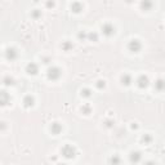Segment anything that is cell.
Returning a JSON list of instances; mask_svg holds the SVG:
<instances>
[{
  "label": "cell",
  "instance_id": "6da1fadb",
  "mask_svg": "<svg viewBox=\"0 0 165 165\" xmlns=\"http://www.w3.org/2000/svg\"><path fill=\"white\" fill-rule=\"evenodd\" d=\"M61 74H62V71H61V68L59 67H56V66H52L48 68V71H47V76H48V79L52 80V81H56L58 80L59 77H61Z\"/></svg>",
  "mask_w": 165,
  "mask_h": 165
},
{
  "label": "cell",
  "instance_id": "7a4b0ae2",
  "mask_svg": "<svg viewBox=\"0 0 165 165\" xmlns=\"http://www.w3.org/2000/svg\"><path fill=\"white\" fill-rule=\"evenodd\" d=\"M61 152H62V155L67 159H72V158H75V155H76L75 147L71 146V144H65L62 147V150H61Z\"/></svg>",
  "mask_w": 165,
  "mask_h": 165
},
{
  "label": "cell",
  "instance_id": "3957f363",
  "mask_svg": "<svg viewBox=\"0 0 165 165\" xmlns=\"http://www.w3.org/2000/svg\"><path fill=\"white\" fill-rule=\"evenodd\" d=\"M128 49L129 52H132V53H138L141 49H142V44H141V41L138 40V39H133V40H130L128 43Z\"/></svg>",
  "mask_w": 165,
  "mask_h": 165
},
{
  "label": "cell",
  "instance_id": "277c9868",
  "mask_svg": "<svg viewBox=\"0 0 165 165\" xmlns=\"http://www.w3.org/2000/svg\"><path fill=\"white\" fill-rule=\"evenodd\" d=\"M102 32H103V35H106V36H112L115 34V27H114V25H111V23H103L102 25Z\"/></svg>",
  "mask_w": 165,
  "mask_h": 165
},
{
  "label": "cell",
  "instance_id": "5b68a950",
  "mask_svg": "<svg viewBox=\"0 0 165 165\" xmlns=\"http://www.w3.org/2000/svg\"><path fill=\"white\" fill-rule=\"evenodd\" d=\"M149 84H150V80H149V77H147L146 75H141L137 79V85H138V88H140V89L147 88V86H149Z\"/></svg>",
  "mask_w": 165,
  "mask_h": 165
},
{
  "label": "cell",
  "instance_id": "8992f818",
  "mask_svg": "<svg viewBox=\"0 0 165 165\" xmlns=\"http://www.w3.org/2000/svg\"><path fill=\"white\" fill-rule=\"evenodd\" d=\"M17 57H18V52L14 48H8L5 50V58L8 61H14V59H17Z\"/></svg>",
  "mask_w": 165,
  "mask_h": 165
},
{
  "label": "cell",
  "instance_id": "52a82bcc",
  "mask_svg": "<svg viewBox=\"0 0 165 165\" xmlns=\"http://www.w3.org/2000/svg\"><path fill=\"white\" fill-rule=\"evenodd\" d=\"M26 72L29 75H36L39 72V66L35 63V62H31L26 66Z\"/></svg>",
  "mask_w": 165,
  "mask_h": 165
},
{
  "label": "cell",
  "instance_id": "ba28073f",
  "mask_svg": "<svg viewBox=\"0 0 165 165\" xmlns=\"http://www.w3.org/2000/svg\"><path fill=\"white\" fill-rule=\"evenodd\" d=\"M154 8V3L152 0H142L141 2V9L144 12H149Z\"/></svg>",
  "mask_w": 165,
  "mask_h": 165
},
{
  "label": "cell",
  "instance_id": "9c48e42d",
  "mask_svg": "<svg viewBox=\"0 0 165 165\" xmlns=\"http://www.w3.org/2000/svg\"><path fill=\"white\" fill-rule=\"evenodd\" d=\"M142 159V155L140 151H133V152H130L129 155V160L130 163H140Z\"/></svg>",
  "mask_w": 165,
  "mask_h": 165
},
{
  "label": "cell",
  "instance_id": "30bf717a",
  "mask_svg": "<svg viewBox=\"0 0 165 165\" xmlns=\"http://www.w3.org/2000/svg\"><path fill=\"white\" fill-rule=\"evenodd\" d=\"M50 132H52V134H54V135L59 134L61 132H62V125H61L59 123H52L50 124Z\"/></svg>",
  "mask_w": 165,
  "mask_h": 165
},
{
  "label": "cell",
  "instance_id": "8fae6325",
  "mask_svg": "<svg viewBox=\"0 0 165 165\" xmlns=\"http://www.w3.org/2000/svg\"><path fill=\"white\" fill-rule=\"evenodd\" d=\"M0 102H2V105H3V106L8 105V103L11 102V95L8 94L5 90H3L2 93H0Z\"/></svg>",
  "mask_w": 165,
  "mask_h": 165
},
{
  "label": "cell",
  "instance_id": "7c38bea8",
  "mask_svg": "<svg viewBox=\"0 0 165 165\" xmlns=\"http://www.w3.org/2000/svg\"><path fill=\"white\" fill-rule=\"evenodd\" d=\"M34 102H35V99H34V97H32V95L31 94H27V95H26V97L23 98V106L25 107H32L34 106Z\"/></svg>",
  "mask_w": 165,
  "mask_h": 165
},
{
  "label": "cell",
  "instance_id": "4fadbf2b",
  "mask_svg": "<svg viewBox=\"0 0 165 165\" xmlns=\"http://www.w3.org/2000/svg\"><path fill=\"white\" fill-rule=\"evenodd\" d=\"M155 89L158 92H164L165 90V80L164 79H158L155 81Z\"/></svg>",
  "mask_w": 165,
  "mask_h": 165
},
{
  "label": "cell",
  "instance_id": "5bb4252c",
  "mask_svg": "<svg viewBox=\"0 0 165 165\" xmlns=\"http://www.w3.org/2000/svg\"><path fill=\"white\" fill-rule=\"evenodd\" d=\"M83 4L80 3V2H74L72 4H71V11L74 12V13H80L81 11H83Z\"/></svg>",
  "mask_w": 165,
  "mask_h": 165
},
{
  "label": "cell",
  "instance_id": "9a60e30c",
  "mask_svg": "<svg viewBox=\"0 0 165 165\" xmlns=\"http://www.w3.org/2000/svg\"><path fill=\"white\" fill-rule=\"evenodd\" d=\"M121 83H123L124 85H130V83H132V76H130L129 74H124L123 76H121Z\"/></svg>",
  "mask_w": 165,
  "mask_h": 165
},
{
  "label": "cell",
  "instance_id": "2e32d148",
  "mask_svg": "<svg viewBox=\"0 0 165 165\" xmlns=\"http://www.w3.org/2000/svg\"><path fill=\"white\" fill-rule=\"evenodd\" d=\"M62 49L65 50V52H68V50H71L72 48H74V45H72V43L71 41H68V40H66V41H63L62 43Z\"/></svg>",
  "mask_w": 165,
  "mask_h": 165
},
{
  "label": "cell",
  "instance_id": "e0dca14e",
  "mask_svg": "<svg viewBox=\"0 0 165 165\" xmlns=\"http://www.w3.org/2000/svg\"><path fill=\"white\" fill-rule=\"evenodd\" d=\"M77 39L79 40H88V32L86 31H79V34H77Z\"/></svg>",
  "mask_w": 165,
  "mask_h": 165
},
{
  "label": "cell",
  "instance_id": "ac0fdd59",
  "mask_svg": "<svg viewBox=\"0 0 165 165\" xmlns=\"http://www.w3.org/2000/svg\"><path fill=\"white\" fill-rule=\"evenodd\" d=\"M31 17L34 20H39L40 17H41V11H39V9H34V11H31Z\"/></svg>",
  "mask_w": 165,
  "mask_h": 165
},
{
  "label": "cell",
  "instance_id": "d6986e66",
  "mask_svg": "<svg viewBox=\"0 0 165 165\" xmlns=\"http://www.w3.org/2000/svg\"><path fill=\"white\" fill-rule=\"evenodd\" d=\"M142 142H143L144 144H150V143L152 142V137H151L150 134H144V135H142Z\"/></svg>",
  "mask_w": 165,
  "mask_h": 165
},
{
  "label": "cell",
  "instance_id": "ffe728a7",
  "mask_svg": "<svg viewBox=\"0 0 165 165\" xmlns=\"http://www.w3.org/2000/svg\"><path fill=\"white\" fill-rule=\"evenodd\" d=\"M81 111H83V114H84V115H89L90 112H92V107H90V105H83Z\"/></svg>",
  "mask_w": 165,
  "mask_h": 165
},
{
  "label": "cell",
  "instance_id": "44dd1931",
  "mask_svg": "<svg viewBox=\"0 0 165 165\" xmlns=\"http://www.w3.org/2000/svg\"><path fill=\"white\" fill-rule=\"evenodd\" d=\"M81 95L83 97H85V98H89L90 95H92V90L90 89H88V88H84V89H81Z\"/></svg>",
  "mask_w": 165,
  "mask_h": 165
},
{
  "label": "cell",
  "instance_id": "7402d4cb",
  "mask_svg": "<svg viewBox=\"0 0 165 165\" xmlns=\"http://www.w3.org/2000/svg\"><path fill=\"white\" fill-rule=\"evenodd\" d=\"M88 40L98 41V34H97V32H89V34H88Z\"/></svg>",
  "mask_w": 165,
  "mask_h": 165
},
{
  "label": "cell",
  "instance_id": "603a6c76",
  "mask_svg": "<svg viewBox=\"0 0 165 165\" xmlns=\"http://www.w3.org/2000/svg\"><path fill=\"white\" fill-rule=\"evenodd\" d=\"M3 81H4L5 85H13L14 84V79H13V77H11V76H5Z\"/></svg>",
  "mask_w": 165,
  "mask_h": 165
},
{
  "label": "cell",
  "instance_id": "cb8c5ba5",
  "mask_svg": "<svg viewBox=\"0 0 165 165\" xmlns=\"http://www.w3.org/2000/svg\"><path fill=\"white\" fill-rule=\"evenodd\" d=\"M108 161H110L111 164H120V161H121V160H120V158H119L117 155H114V156H112V158L108 160Z\"/></svg>",
  "mask_w": 165,
  "mask_h": 165
},
{
  "label": "cell",
  "instance_id": "d4e9b609",
  "mask_svg": "<svg viewBox=\"0 0 165 165\" xmlns=\"http://www.w3.org/2000/svg\"><path fill=\"white\" fill-rule=\"evenodd\" d=\"M95 85H97V88H98V89H105V86H106V81H105V80H98Z\"/></svg>",
  "mask_w": 165,
  "mask_h": 165
},
{
  "label": "cell",
  "instance_id": "484cf974",
  "mask_svg": "<svg viewBox=\"0 0 165 165\" xmlns=\"http://www.w3.org/2000/svg\"><path fill=\"white\" fill-rule=\"evenodd\" d=\"M105 125L107 128H112V126H114V121H112V120H106L105 121Z\"/></svg>",
  "mask_w": 165,
  "mask_h": 165
},
{
  "label": "cell",
  "instance_id": "4316f807",
  "mask_svg": "<svg viewBox=\"0 0 165 165\" xmlns=\"http://www.w3.org/2000/svg\"><path fill=\"white\" fill-rule=\"evenodd\" d=\"M53 7H54L53 0H48V2H47V8H53Z\"/></svg>",
  "mask_w": 165,
  "mask_h": 165
},
{
  "label": "cell",
  "instance_id": "83f0119b",
  "mask_svg": "<svg viewBox=\"0 0 165 165\" xmlns=\"http://www.w3.org/2000/svg\"><path fill=\"white\" fill-rule=\"evenodd\" d=\"M41 61H43V63H49L50 62V58L49 57H43Z\"/></svg>",
  "mask_w": 165,
  "mask_h": 165
},
{
  "label": "cell",
  "instance_id": "f1b7e54d",
  "mask_svg": "<svg viewBox=\"0 0 165 165\" xmlns=\"http://www.w3.org/2000/svg\"><path fill=\"white\" fill-rule=\"evenodd\" d=\"M132 129H138V125H137L135 123H133V124H132Z\"/></svg>",
  "mask_w": 165,
  "mask_h": 165
},
{
  "label": "cell",
  "instance_id": "f546056e",
  "mask_svg": "<svg viewBox=\"0 0 165 165\" xmlns=\"http://www.w3.org/2000/svg\"><path fill=\"white\" fill-rule=\"evenodd\" d=\"M133 2V0H126V3H132Z\"/></svg>",
  "mask_w": 165,
  "mask_h": 165
}]
</instances>
